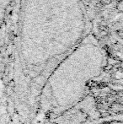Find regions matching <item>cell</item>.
<instances>
[{
    "instance_id": "cell-8",
    "label": "cell",
    "mask_w": 123,
    "mask_h": 124,
    "mask_svg": "<svg viewBox=\"0 0 123 124\" xmlns=\"http://www.w3.org/2000/svg\"><path fill=\"white\" fill-rule=\"evenodd\" d=\"M117 3H120V2H123V0H116Z\"/></svg>"
},
{
    "instance_id": "cell-2",
    "label": "cell",
    "mask_w": 123,
    "mask_h": 124,
    "mask_svg": "<svg viewBox=\"0 0 123 124\" xmlns=\"http://www.w3.org/2000/svg\"><path fill=\"white\" fill-rule=\"evenodd\" d=\"M107 66V57L97 38L86 35L72 52L53 69L40 94L35 121L51 122L72 110L84 98L89 84Z\"/></svg>"
},
{
    "instance_id": "cell-7",
    "label": "cell",
    "mask_w": 123,
    "mask_h": 124,
    "mask_svg": "<svg viewBox=\"0 0 123 124\" xmlns=\"http://www.w3.org/2000/svg\"><path fill=\"white\" fill-rule=\"evenodd\" d=\"M37 124H55V123H53L52 122H44V123H41Z\"/></svg>"
},
{
    "instance_id": "cell-3",
    "label": "cell",
    "mask_w": 123,
    "mask_h": 124,
    "mask_svg": "<svg viewBox=\"0 0 123 124\" xmlns=\"http://www.w3.org/2000/svg\"><path fill=\"white\" fill-rule=\"evenodd\" d=\"M14 2V0H0V25L4 20L8 7Z\"/></svg>"
},
{
    "instance_id": "cell-9",
    "label": "cell",
    "mask_w": 123,
    "mask_h": 124,
    "mask_svg": "<svg viewBox=\"0 0 123 124\" xmlns=\"http://www.w3.org/2000/svg\"></svg>"
},
{
    "instance_id": "cell-6",
    "label": "cell",
    "mask_w": 123,
    "mask_h": 124,
    "mask_svg": "<svg viewBox=\"0 0 123 124\" xmlns=\"http://www.w3.org/2000/svg\"><path fill=\"white\" fill-rule=\"evenodd\" d=\"M116 35L119 36L120 38H122V39H123V31H122V30H119V31H116Z\"/></svg>"
},
{
    "instance_id": "cell-5",
    "label": "cell",
    "mask_w": 123,
    "mask_h": 124,
    "mask_svg": "<svg viewBox=\"0 0 123 124\" xmlns=\"http://www.w3.org/2000/svg\"><path fill=\"white\" fill-rule=\"evenodd\" d=\"M100 4L104 5V6H107V5L110 4L112 3V0H100Z\"/></svg>"
},
{
    "instance_id": "cell-1",
    "label": "cell",
    "mask_w": 123,
    "mask_h": 124,
    "mask_svg": "<svg viewBox=\"0 0 123 124\" xmlns=\"http://www.w3.org/2000/svg\"><path fill=\"white\" fill-rule=\"evenodd\" d=\"M11 94L23 123L35 121L40 94L53 69L84 38L82 0H20Z\"/></svg>"
},
{
    "instance_id": "cell-4",
    "label": "cell",
    "mask_w": 123,
    "mask_h": 124,
    "mask_svg": "<svg viewBox=\"0 0 123 124\" xmlns=\"http://www.w3.org/2000/svg\"><path fill=\"white\" fill-rule=\"evenodd\" d=\"M116 9L119 12H123V2H120V3H117L116 4Z\"/></svg>"
}]
</instances>
